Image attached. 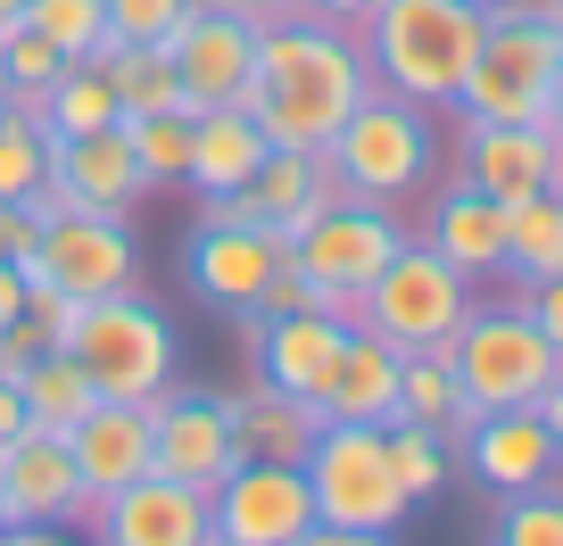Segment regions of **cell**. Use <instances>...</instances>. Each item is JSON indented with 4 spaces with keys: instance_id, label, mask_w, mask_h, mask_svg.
<instances>
[{
    "instance_id": "bcb514c9",
    "label": "cell",
    "mask_w": 563,
    "mask_h": 546,
    "mask_svg": "<svg viewBox=\"0 0 563 546\" xmlns=\"http://www.w3.org/2000/svg\"><path fill=\"white\" fill-rule=\"evenodd\" d=\"M547 124H555V142H563V58H555V83H547Z\"/></svg>"
},
{
    "instance_id": "8992f818",
    "label": "cell",
    "mask_w": 563,
    "mask_h": 546,
    "mask_svg": "<svg viewBox=\"0 0 563 546\" xmlns=\"http://www.w3.org/2000/svg\"><path fill=\"white\" fill-rule=\"evenodd\" d=\"M464 315H473V274H456L431 241H406L398 257L365 282V299H356L349 323L382 332L398 356H448Z\"/></svg>"
},
{
    "instance_id": "30bf717a",
    "label": "cell",
    "mask_w": 563,
    "mask_h": 546,
    "mask_svg": "<svg viewBox=\"0 0 563 546\" xmlns=\"http://www.w3.org/2000/svg\"><path fill=\"white\" fill-rule=\"evenodd\" d=\"M208 538L216 546H307L316 538V497L299 464L241 456L208 489Z\"/></svg>"
},
{
    "instance_id": "4fadbf2b",
    "label": "cell",
    "mask_w": 563,
    "mask_h": 546,
    "mask_svg": "<svg viewBox=\"0 0 563 546\" xmlns=\"http://www.w3.org/2000/svg\"><path fill=\"white\" fill-rule=\"evenodd\" d=\"M166 51H175V83H183V100H191V108H249V75H257V25H249L241 9L199 0Z\"/></svg>"
},
{
    "instance_id": "277c9868",
    "label": "cell",
    "mask_w": 563,
    "mask_h": 546,
    "mask_svg": "<svg viewBox=\"0 0 563 546\" xmlns=\"http://www.w3.org/2000/svg\"><path fill=\"white\" fill-rule=\"evenodd\" d=\"M555 58H563L555 0H497L489 34H481L473 67H464L456 108L464 116H489V124H539L547 116V83H555Z\"/></svg>"
},
{
    "instance_id": "1f68e13d",
    "label": "cell",
    "mask_w": 563,
    "mask_h": 546,
    "mask_svg": "<svg viewBox=\"0 0 563 546\" xmlns=\"http://www.w3.org/2000/svg\"><path fill=\"white\" fill-rule=\"evenodd\" d=\"M382 439H389V472H398L406 505H422V497L448 489V431H431V423H382Z\"/></svg>"
},
{
    "instance_id": "3957f363",
    "label": "cell",
    "mask_w": 563,
    "mask_h": 546,
    "mask_svg": "<svg viewBox=\"0 0 563 546\" xmlns=\"http://www.w3.org/2000/svg\"><path fill=\"white\" fill-rule=\"evenodd\" d=\"M299 472H307V497H316V538L323 546L398 538L406 489H398V472H389L382 423H323L316 447L299 456Z\"/></svg>"
},
{
    "instance_id": "603a6c76",
    "label": "cell",
    "mask_w": 563,
    "mask_h": 546,
    "mask_svg": "<svg viewBox=\"0 0 563 546\" xmlns=\"http://www.w3.org/2000/svg\"><path fill=\"white\" fill-rule=\"evenodd\" d=\"M398 365L406 356L382 332L349 323V339L332 356V381H323V423H398Z\"/></svg>"
},
{
    "instance_id": "ac0fdd59",
    "label": "cell",
    "mask_w": 563,
    "mask_h": 546,
    "mask_svg": "<svg viewBox=\"0 0 563 546\" xmlns=\"http://www.w3.org/2000/svg\"><path fill=\"white\" fill-rule=\"evenodd\" d=\"M51 191L67 208L91 215H133L141 208V158L124 142V124H100V133H51Z\"/></svg>"
},
{
    "instance_id": "7bdbcfd3",
    "label": "cell",
    "mask_w": 563,
    "mask_h": 546,
    "mask_svg": "<svg viewBox=\"0 0 563 546\" xmlns=\"http://www.w3.org/2000/svg\"><path fill=\"white\" fill-rule=\"evenodd\" d=\"M25 431V398H18V381H0V447Z\"/></svg>"
},
{
    "instance_id": "52a82bcc",
    "label": "cell",
    "mask_w": 563,
    "mask_h": 546,
    "mask_svg": "<svg viewBox=\"0 0 563 546\" xmlns=\"http://www.w3.org/2000/svg\"><path fill=\"white\" fill-rule=\"evenodd\" d=\"M456 389H464V414H497V405H539L555 389L563 356L555 339L530 323V307H489V315H464L456 323Z\"/></svg>"
},
{
    "instance_id": "8d00e7d4",
    "label": "cell",
    "mask_w": 563,
    "mask_h": 546,
    "mask_svg": "<svg viewBox=\"0 0 563 546\" xmlns=\"http://www.w3.org/2000/svg\"><path fill=\"white\" fill-rule=\"evenodd\" d=\"M497 538L506 546H563V497L547 489H522V497H506V513H497Z\"/></svg>"
},
{
    "instance_id": "d590c367",
    "label": "cell",
    "mask_w": 563,
    "mask_h": 546,
    "mask_svg": "<svg viewBox=\"0 0 563 546\" xmlns=\"http://www.w3.org/2000/svg\"><path fill=\"white\" fill-rule=\"evenodd\" d=\"M199 0H100L108 42H175Z\"/></svg>"
},
{
    "instance_id": "816d5d0a",
    "label": "cell",
    "mask_w": 563,
    "mask_h": 546,
    "mask_svg": "<svg viewBox=\"0 0 563 546\" xmlns=\"http://www.w3.org/2000/svg\"><path fill=\"white\" fill-rule=\"evenodd\" d=\"M555 191H563V166H555Z\"/></svg>"
},
{
    "instance_id": "836d02e7",
    "label": "cell",
    "mask_w": 563,
    "mask_h": 546,
    "mask_svg": "<svg viewBox=\"0 0 563 546\" xmlns=\"http://www.w3.org/2000/svg\"><path fill=\"white\" fill-rule=\"evenodd\" d=\"M25 25H34L42 42H51L58 58H100V51H117L108 42V18H100V0H25Z\"/></svg>"
},
{
    "instance_id": "6da1fadb",
    "label": "cell",
    "mask_w": 563,
    "mask_h": 546,
    "mask_svg": "<svg viewBox=\"0 0 563 546\" xmlns=\"http://www.w3.org/2000/svg\"><path fill=\"white\" fill-rule=\"evenodd\" d=\"M373 91L365 51L349 42V25L282 9L257 25V75H249V116L265 124V142L282 149H323L340 133L356 100Z\"/></svg>"
},
{
    "instance_id": "ab89813d",
    "label": "cell",
    "mask_w": 563,
    "mask_h": 546,
    "mask_svg": "<svg viewBox=\"0 0 563 546\" xmlns=\"http://www.w3.org/2000/svg\"><path fill=\"white\" fill-rule=\"evenodd\" d=\"M522 290H530V299H522L530 323H539V332L555 339V356H563V274H539V282H522Z\"/></svg>"
},
{
    "instance_id": "f546056e",
    "label": "cell",
    "mask_w": 563,
    "mask_h": 546,
    "mask_svg": "<svg viewBox=\"0 0 563 546\" xmlns=\"http://www.w3.org/2000/svg\"><path fill=\"white\" fill-rule=\"evenodd\" d=\"M42 124H51V133H100V124H117V91H108L100 58H75V67L51 75V91H42Z\"/></svg>"
},
{
    "instance_id": "44dd1931",
    "label": "cell",
    "mask_w": 563,
    "mask_h": 546,
    "mask_svg": "<svg viewBox=\"0 0 563 546\" xmlns=\"http://www.w3.org/2000/svg\"><path fill=\"white\" fill-rule=\"evenodd\" d=\"M67 447H75V480H84V513H91L100 497H117L124 480L158 472V464H150V398H100L84 423L67 431ZM84 513H75V522H84Z\"/></svg>"
},
{
    "instance_id": "ffe728a7",
    "label": "cell",
    "mask_w": 563,
    "mask_h": 546,
    "mask_svg": "<svg viewBox=\"0 0 563 546\" xmlns=\"http://www.w3.org/2000/svg\"><path fill=\"white\" fill-rule=\"evenodd\" d=\"M340 199V182H332V166H323V149H265L257 158V175L241 182V191H224V199H208V208H224V215H249V224H265V232H290L307 224L316 208H332Z\"/></svg>"
},
{
    "instance_id": "7a4b0ae2",
    "label": "cell",
    "mask_w": 563,
    "mask_h": 546,
    "mask_svg": "<svg viewBox=\"0 0 563 546\" xmlns=\"http://www.w3.org/2000/svg\"><path fill=\"white\" fill-rule=\"evenodd\" d=\"M481 34H489V9H473V0H382L365 18V58L382 91L415 108H456Z\"/></svg>"
},
{
    "instance_id": "7dc6e473",
    "label": "cell",
    "mask_w": 563,
    "mask_h": 546,
    "mask_svg": "<svg viewBox=\"0 0 563 546\" xmlns=\"http://www.w3.org/2000/svg\"><path fill=\"white\" fill-rule=\"evenodd\" d=\"M9 25H25V0H0V34H9Z\"/></svg>"
},
{
    "instance_id": "c3c4849f",
    "label": "cell",
    "mask_w": 563,
    "mask_h": 546,
    "mask_svg": "<svg viewBox=\"0 0 563 546\" xmlns=\"http://www.w3.org/2000/svg\"><path fill=\"white\" fill-rule=\"evenodd\" d=\"M0 108H9V67H0Z\"/></svg>"
},
{
    "instance_id": "cb8c5ba5",
    "label": "cell",
    "mask_w": 563,
    "mask_h": 546,
    "mask_svg": "<svg viewBox=\"0 0 563 546\" xmlns=\"http://www.w3.org/2000/svg\"><path fill=\"white\" fill-rule=\"evenodd\" d=\"M265 124L249 116V108H191V166H183V182H199L208 199L241 191L249 175H257L265 158Z\"/></svg>"
},
{
    "instance_id": "ee69618b",
    "label": "cell",
    "mask_w": 563,
    "mask_h": 546,
    "mask_svg": "<svg viewBox=\"0 0 563 546\" xmlns=\"http://www.w3.org/2000/svg\"><path fill=\"white\" fill-rule=\"evenodd\" d=\"M216 9H241L249 25H265V18H282V9H299V0H216Z\"/></svg>"
},
{
    "instance_id": "5bb4252c",
    "label": "cell",
    "mask_w": 563,
    "mask_h": 546,
    "mask_svg": "<svg viewBox=\"0 0 563 546\" xmlns=\"http://www.w3.org/2000/svg\"><path fill=\"white\" fill-rule=\"evenodd\" d=\"M232 323H241L249 365H257L265 389L323 405V381H332V356H340V339H349V315H332V307H299V315H232Z\"/></svg>"
},
{
    "instance_id": "f5cc1de1",
    "label": "cell",
    "mask_w": 563,
    "mask_h": 546,
    "mask_svg": "<svg viewBox=\"0 0 563 546\" xmlns=\"http://www.w3.org/2000/svg\"><path fill=\"white\" fill-rule=\"evenodd\" d=\"M555 18H563V0H555Z\"/></svg>"
},
{
    "instance_id": "ba28073f",
    "label": "cell",
    "mask_w": 563,
    "mask_h": 546,
    "mask_svg": "<svg viewBox=\"0 0 563 546\" xmlns=\"http://www.w3.org/2000/svg\"><path fill=\"white\" fill-rule=\"evenodd\" d=\"M67 356L91 372L100 398H158L175 381V332L158 323V307L133 299V290H108V299L75 307Z\"/></svg>"
},
{
    "instance_id": "4316f807",
    "label": "cell",
    "mask_w": 563,
    "mask_h": 546,
    "mask_svg": "<svg viewBox=\"0 0 563 546\" xmlns=\"http://www.w3.org/2000/svg\"><path fill=\"white\" fill-rule=\"evenodd\" d=\"M108 67V91H117V116H166V108H191L175 83V51L166 42H117L100 51Z\"/></svg>"
},
{
    "instance_id": "4dcf8cb0",
    "label": "cell",
    "mask_w": 563,
    "mask_h": 546,
    "mask_svg": "<svg viewBox=\"0 0 563 546\" xmlns=\"http://www.w3.org/2000/svg\"><path fill=\"white\" fill-rule=\"evenodd\" d=\"M398 423H431V431H464V389L448 356H406L398 365Z\"/></svg>"
},
{
    "instance_id": "f1b7e54d",
    "label": "cell",
    "mask_w": 563,
    "mask_h": 546,
    "mask_svg": "<svg viewBox=\"0 0 563 546\" xmlns=\"http://www.w3.org/2000/svg\"><path fill=\"white\" fill-rule=\"evenodd\" d=\"M506 274H514V282L563 274V191H555V182L506 199Z\"/></svg>"
},
{
    "instance_id": "e0dca14e",
    "label": "cell",
    "mask_w": 563,
    "mask_h": 546,
    "mask_svg": "<svg viewBox=\"0 0 563 546\" xmlns=\"http://www.w3.org/2000/svg\"><path fill=\"white\" fill-rule=\"evenodd\" d=\"M563 166V142L555 124H489V116H464L456 133V182H473V191L489 199H522V191H547Z\"/></svg>"
},
{
    "instance_id": "74e56055",
    "label": "cell",
    "mask_w": 563,
    "mask_h": 546,
    "mask_svg": "<svg viewBox=\"0 0 563 546\" xmlns=\"http://www.w3.org/2000/svg\"><path fill=\"white\" fill-rule=\"evenodd\" d=\"M0 67H9V91H51V75L67 67V58H58L34 25H9V34H0Z\"/></svg>"
},
{
    "instance_id": "5b68a950",
    "label": "cell",
    "mask_w": 563,
    "mask_h": 546,
    "mask_svg": "<svg viewBox=\"0 0 563 546\" xmlns=\"http://www.w3.org/2000/svg\"><path fill=\"white\" fill-rule=\"evenodd\" d=\"M323 166H332L340 199H373V208L415 199L422 182H431V116H422L415 100L373 83L365 100L340 116V133L323 142Z\"/></svg>"
},
{
    "instance_id": "9c48e42d",
    "label": "cell",
    "mask_w": 563,
    "mask_h": 546,
    "mask_svg": "<svg viewBox=\"0 0 563 546\" xmlns=\"http://www.w3.org/2000/svg\"><path fill=\"white\" fill-rule=\"evenodd\" d=\"M398 248H406L398 215L373 208V199H332V208H316L299 232H290V265L323 290V307H332V315H356L365 282L398 257Z\"/></svg>"
},
{
    "instance_id": "d4e9b609",
    "label": "cell",
    "mask_w": 563,
    "mask_h": 546,
    "mask_svg": "<svg viewBox=\"0 0 563 546\" xmlns=\"http://www.w3.org/2000/svg\"><path fill=\"white\" fill-rule=\"evenodd\" d=\"M422 241L440 248L456 274H506V199H489V191H473V182H456V191L431 208V232Z\"/></svg>"
},
{
    "instance_id": "8fae6325",
    "label": "cell",
    "mask_w": 563,
    "mask_h": 546,
    "mask_svg": "<svg viewBox=\"0 0 563 546\" xmlns=\"http://www.w3.org/2000/svg\"><path fill=\"white\" fill-rule=\"evenodd\" d=\"M25 282L67 290L75 307H84V299H108V290H133V232H124V215L58 208L51 224H42L34 257H25Z\"/></svg>"
},
{
    "instance_id": "f907efd6",
    "label": "cell",
    "mask_w": 563,
    "mask_h": 546,
    "mask_svg": "<svg viewBox=\"0 0 563 546\" xmlns=\"http://www.w3.org/2000/svg\"><path fill=\"white\" fill-rule=\"evenodd\" d=\"M473 9H497V0H473Z\"/></svg>"
},
{
    "instance_id": "f35d334b",
    "label": "cell",
    "mask_w": 563,
    "mask_h": 546,
    "mask_svg": "<svg viewBox=\"0 0 563 546\" xmlns=\"http://www.w3.org/2000/svg\"><path fill=\"white\" fill-rule=\"evenodd\" d=\"M34 241H42V215L25 208V199H0V257H34Z\"/></svg>"
},
{
    "instance_id": "7402d4cb",
    "label": "cell",
    "mask_w": 563,
    "mask_h": 546,
    "mask_svg": "<svg viewBox=\"0 0 563 546\" xmlns=\"http://www.w3.org/2000/svg\"><path fill=\"white\" fill-rule=\"evenodd\" d=\"M464 464L481 472V489L522 497L539 480H555V431L539 423V405H497V414H473L464 423Z\"/></svg>"
},
{
    "instance_id": "681fc988",
    "label": "cell",
    "mask_w": 563,
    "mask_h": 546,
    "mask_svg": "<svg viewBox=\"0 0 563 546\" xmlns=\"http://www.w3.org/2000/svg\"><path fill=\"white\" fill-rule=\"evenodd\" d=\"M0 530H9V497H0Z\"/></svg>"
},
{
    "instance_id": "e575fe53",
    "label": "cell",
    "mask_w": 563,
    "mask_h": 546,
    "mask_svg": "<svg viewBox=\"0 0 563 546\" xmlns=\"http://www.w3.org/2000/svg\"><path fill=\"white\" fill-rule=\"evenodd\" d=\"M42 175H51V124L0 108V199L42 191Z\"/></svg>"
},
{
    "instance_id": "484cf974",
    "label": "cell",
    "mask_w": 563,
    "mask_h": 546,
    "mask_svg": "<svg viewBox=\"0 0 563 546\" xmlns=\"http://www.w3.org/2000/svg\"><path fill=\"white\" fill-rule=\"evenodd\" d=\"M232 405V439L241 456H265V464H299L323 431V405L316 398H282V389H249V398H224Z\"/></svg>"
},
{
    "instance_id": "b9f144b4",
    "label": "cell",
    "mask_w": 563,
    "mask_h": 546,
    "mask_svg": "<svg viewBox=\"0 0 563 546\" xmlns=\"http://www.w3.org/2000/svg\"><path fill=\"white\" fill-rule=\"evenodd\" d=\"M299 9H307V18H332V25H365L382 0H299Z\"/></svg>"
},
{
    "instance_id": "60d3db41",
    "label": "cell",
    "mask_w": 563,
    "mask_h": 546,
    "mask_svg": "<svg viewBox=\"0 0 563 546\" xmlns=\"http://www.w3.org/2000/svg\"><path fill=\"white\" fill-rule=\"evenodd\" d=\"M25 315V265L18 257H0V332Z\"/></svg>"
},
{
    "instance_id": "f6af8a7d",
    "label": "cell",
    "mask_w": 563,
    "mask_h": 546,
    "mask_svg": "<svg viewBox=\"0 0 563 546\" xmlns=\"http://www.w3.org/2000/svg\"><path fill=\"white\" fill-rule=\"evenodd\" d=\"M539 423L555 431V456H563V372H555V389H547V398H539Z\"/></svg>"
},
{
    "instance_id": "d6986e66",
    "label": "cell",
    "mask_w": 563,
    "mask_h": 546,
    "mask_svg": "<svg viewBox=\"0 0 563 546\" xmlns=\"http://www.w3.org/2000/svg\"><path fill=\"white\" fill-rule=\"evenodd\" d=\"M0 497H9V522H18V530L75 522V513H84V480H75L67 431H34V423H25L18 439L0 447Z\"/></svg>"
},
{
    "instance_id": "7c38bea8",
    "label": "cell",
    "mask_w": 563,
    "mask_h": 546,
    "mask_svg": "<svg viewBox=\"0 0 563 546\" xmlns=\"http://www.w3.org/2000/svg\"><path fill=\"white\" fill-rule=\"evenodd\" d=\"M282 257H290V241H282V232L249 224V215H224V208L199 215L191 248H183L191 290L216 307V315H249V307H257V290H265V274H274Z\"/></svg>"
},
{
    "instance_id": "9a60e30c",
    "label": "cell",
    "mask_w": 563,
    "mask_h": 546,
    "mask_svg": "<svg viewBox=\"0 0 563 546\" xmlns=\"http://www.w3.org/2000/svg\"><path fill=\"white\" fill-rule=\"evenodd\" d=\"M150 464L166 480H191V489H216V480L241 464V439H232V405L208 398V389H175V398H150Z\"/></svg>"
},
{
    "instance_id": "d6a6232c",
    "label": "cell",
    "mask_w": 563,
    "mask_h": 546,
    "mask_svg": "<svg viewBox=\"0 0 563 546\" xmlns=\"http://www.w3.org/2000/svg\"><path fill=\"white\" fill-rule=\"evenodd\" d=\"M117 124H124V142H133L150 191H158V182H183V166H191V108H166V116H117Z\"/></svg>"
},
{
    "instance_id": "83f0119b",
    "label": "cell",
    "mask_w": 563,
    "mask_h": 546,
    "mask_svg": "<svg viewBox=\"0 0 563 546\" xmlns=\"http://www.w3.org/2000/svg\"><path fill=\"white\" fill-rule=\"evenodd\" d=\"M18 398H25V423L34 431H75L100 405V389H91V372L75 365L67 348H42L34 365L18 372Z\"/></svg>"
},
{
    "instance_id": "2e32d148",
    "label": "cell",
    "mask_w": 563,
    "mask_h": 546,
    "mask_svg": "<svg viewBox=\"0 0 563 546\" xmlns=\"http://www.w3.org/2000/svg\"><path fill=\"white\" fill-rule=\"evenodd\" d=\"M84 522H91V538H108V546H208V489L141 472V480H124L117 497H100Z\"/></svg>"
}]
</instances>
